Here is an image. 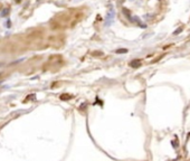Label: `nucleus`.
Here are the masks:
<instances>
[{"label": "nucleus", "instance_id": "f257e3e1", "mask_svg": "<svg viewBox=\"0 0 190 161\" xmlns=\"http://www.w3.org/2000/svg\"><path fill=\"white\" fill-rule=\"evenodd\" d=\"M114 15H115V12H114V9H111L110 11H109V14H107V17H106V21H105V25H111L112 24V21H113V19H114Z\"/></svg>", "mask_w": 190, "mask_h": 161}, {"label": "nucleus", "instance_id": "39448f33", "mask_svg": "<svg viewBox=\"0 0 190 161\" xmlns=\"http://www.w3.org/2000/svg\"><path fill=\"white\" fill-rule=\"evenodd\" d=\"M182 29H183L182 27H180V28H179V29H178V30H175V32H173V35H178V34H179V32H182Z\"/></svg>", "mask_w": 190, "mask_h": 161}, {"label": "nucleus", "instance_id": "7ed1b4c3", "mask_svg": "<svg viewBox=\"0 0 190 161\" xmlns=\"http://www.w3.org/2000/svg\"><path fill=\"white\" fill-rule=\"evenodd\" d=\"M9 12H10V9L5 8V9H2V11L0 12V15H1V17H7V16L9 15Z\"/></svg>", "mask_w": 190, "mask_h": 161}, {"label": "nucleus", "instance_id": "20e7f679", "mask_svg": "<svg viewBox=\"0 0 190 161\" xmlns=\"http://www.w3.org/2000/svg\"><path fill=\"white\" fill-rule=\"evenodd\" d=\"M123 53H127V49L121 48V49H117L116 50V54H123Z\"/></svg>", "mask_w": 190, "mask_h": 161}, {"label": "nucleus", "instance_id": "f03ea898", "mask_svg": "<svg viewBox=\"0 0 190 161\" xmlns=\"http://www.w3.org/2000/svg\"><path fill=\"white\" fill-rule=\"evenodd\" d=\"M130 65H131L132 67H139V66L141 65V61H139V59H135V61H132Z\"/></svg>", "mask_w": 190, "mask_h": 161}]
</instances>
